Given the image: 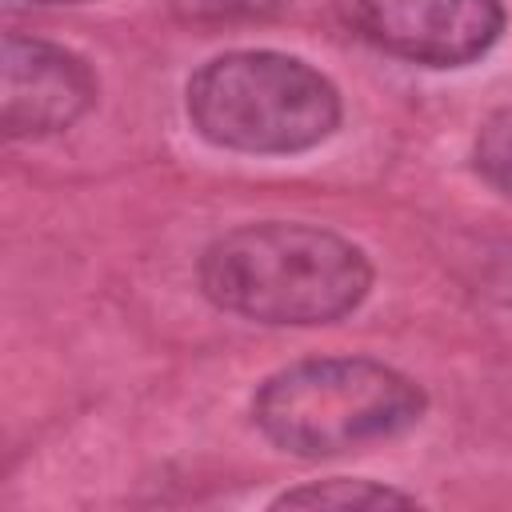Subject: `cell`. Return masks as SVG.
<instances>
[{
	"mask_svg": "<svg viewBox=\"0 0 512 512\" xmlns=\"http://www.w3.org/2000/svg\"><path fill=\"white\" fill-rule=\"evenodd\" d=\"M368 284V256L312 224H244L200 256L204 296L256 324H332L368 296Z\"/></svg>",
	"mask_w": 512,
	"mask_h": 512,
	"instance_id": "6da1fadb",
	"label": "cell"
},
{
	"mask_svg": "<svg viewBox=\"0 0 512 512\" xmlns=\"http://www.w3.org/2000/svg\"><path fill=\"white\" fill-rule=\"evenodd\" d=\"M424 392L404 372L364 356L300 360L268 376L252 400L260 432L292 456H340L412 428Z\"/></svg>",
	"mask_w": 512,
	"mask_h": 512,
	"instance_id": "7a4b0ae2",
	"label": "cell"
},
{
	"mask_svg": "<svg viewBox=\"0 0 512 512\" xmlns=\"http://www.w3.org/2000/svg\"><path fill=\"white\" fill-rule=\"evenodd\" d=\"M192 128L232 152H304L340 124V92L284 52H224L188 80Z\"/></svg>",
	"mask_w": 512,
	"mask_h": 512,
	"instance_id": "3957f363",
	"label": "cell"
},
{
	"mask_svg": "<svg viewBox=\"0 0 512 512\" xmlns=\"http://www.w3.org/2000/svg\"><path fill=\"white\" fill-rule=\"evenodd\" d=\"M344 16L376 48L424 68L472 64L504 28L500 0H344Z\"/></svg>",
	"mask_w": 512,
	"mask_h": 512,
	"instance_id": "277c9868",
	"label": "cell"
},
{
	"mask_svg": "<svg viewBox=\"0 0 512 512\" xmlns=\"http://www.w3.org/2000/svg\"><path fill=\"white\" fill-rule=\"evenodd\" d=\"M92 100L96 76L76 52L20 32L4 36V132L12 140L64 132Z\"/></svg>",
	"mask_w": 512,
	"mask_h": 512,
	"instance_id": "5b68a950",
	"label": "cell"
},
{
	"mask_svg": "<svg viewBox=\"0 0 512 512\" xmlns=\"http://www.w3.org/2000/svg\"><path fill=\"white\" fill-rule=\"evenodd\" d=\"M408 504H416V496L372 480H320L272 500V508H408Z\"/></svg>",
	"mask_w": 512,
	"mask_h": 512,
	"instance_id": "8992f818",
	"label": "cell"
},
{
	"mask_svg": "<svg viewBox=\"0 0 512 512\" xmlns=\"http://www.w3.org/2000/svg\"><path fill=\"white\" fill-rule=\"evenodd\" d=\"M476 172L512 200V108H500L484 120L476 136Z\"/></svg>",
	"mask_w": 512,
	"mask_h": 512,
	"instance_id": "52a82bcc",
	"label": "cell"
},
{
	"mask_svg": "<svg viewBox=\"0 0 512 512\" xmlns=\"http://www.w3.org/2000/svg\"><path fill=\"white\" fill-rule=\"evenodd\" d=\"M192 16H264L284 0H180Z\"/></svg>",
	"mask_w": 512,
	"mask_h": 512,
	"instance_id": "ba28073f",
	"label": "cell"
},
{
	"mask_svg": "<svg viewBox=\"0 0 512 512\" xmlns=\"http://www.w3.org/2000/svg\"><path fill=\"white\" fill-rule=\"evenodd\" d=\"M12 8H20V4H80V0H8Z\"/></svg>",
	"mask_w": 512,
	"mask_h": 512,
	"instance_id": "9c48e42d",
	"label": "cell"
}]
</instances>
